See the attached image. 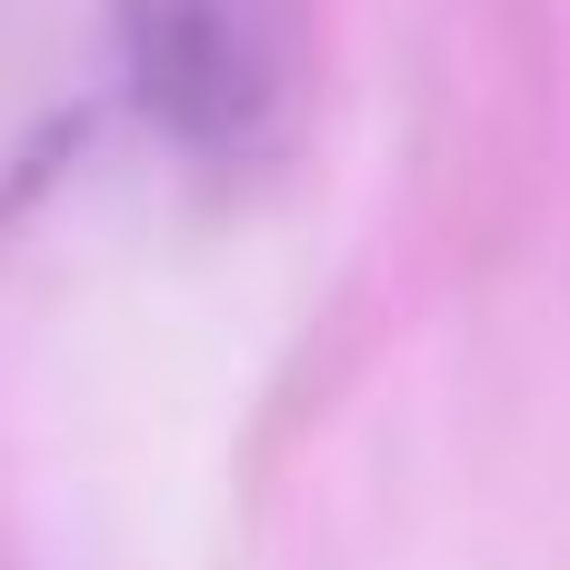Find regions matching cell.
<instances>
[{
	"label": "cell",
	"instance_id": "6da1fadb",
	"mask_svg": "<svg viewBox=\"0 0 570 570\" xmlns=\"http://www.w3.org/2000/svg\"><path fill=\"white\" fill-rule=\"evenodd\" d=\"M120 90L190 160H250L301 90L291 0H120Z\"/></svg>",
	"mask_w": 570,
	"mask_h": 570
}]
</instances>
